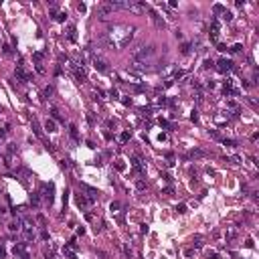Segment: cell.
Here are the masks:
<instances>
[{"mask_svg":"<svg viewBox=\"0 0 259 259\" xmlns=\"http://www.w3.org/2000/svg\"><path fill=\"white\" fill-rule=\"evenodd\" d=\"M130 136H132L130 132H124V134L120 136V140H122V142H128V140H130Z\"/></svg>","mask_w":259,"mask_h":259,"instance_id":"obj_30","label":"cell"},{"mask_svg":"<svg viewBox=\"0 0 259 259\" xmlns=\"http://www.w3.org/2000/svg\"><path fill=\"white\" fill-rule=\"evenodd\" d=\"M213 65H214L213 61H211V59H206V61H204V65H203V67H204V69H211V67H213Z\"/></svg>","mask_w":259,"mask_h":259,"instance_id":"obj_35","label":"cell"},{"mask_svg":"<svg viewBox=\"0 0 259 259\" xmlns=\"http://www.w3.org/2000/svg\"><path fill=\"white\" fill-rule=\"evenodd\" d=\"M12 253L18 259H28V251H26V245H24V243H16L14 249H12Z\"/></svg>","mask_w":259,"mask_h":259,"instance_id":"obj_4","label":"cell"},{"mask_svg":"<svg viewBox=\"0 0 259 259\" xmlns=\"http://www.w3.org/2000/svg\"><path fill=\"white\" fill-rule=\"evenodd\" d=\"M211 41L213 43L219 41V20H213V24H211Z\"/></svg>","mask_w":259,"mask_h":259,"instance_id":"obj_10","label":"cell"},{"mask_svg":"<svg viewBox=\"0 0 259 259\" xmlns=\"http://www.w3.org/2000/svg\"><path fill=\"white\" fill-rule=\"evenodd\" d=\"M136 186H138V190H144V188H146V182H144V180H138V182H136Z\"/></svg>","mask_w":259,"mask_h":259,"instance_id":"obj_31","label":"cell"},{"mask_svg":"<svg viewBox=\"0 0 259 259\" xmlns=\"http://www.w3.org/2000/svg\"><path fill=\"white\" fill-rule=\"evenodd\" d=\"M235 235H237L235 229H229V231H227V239H235Z\"/></svg>","mask_w":259,"mask_h":259,"instance_id":"obj_29","label":"cell"},{"mask_svg":"<svg viewBox=\"0 0 259 259\" xmlns=\"http://www.w3.org/2000/svg\"><path fill=\"white\" fill-rule=\"evenodd\" d=\"M51 115H53V117H55V120H59V122H63V117H61V113L57 112L55 107H53V109H51Z\"/></svg>","mask_w":259,"mask_h":259,"instance_id":"obj_28","label":"cell"},{"mask_svg":"<svg viewBox=\"0 0 259 259\" xmlns=\"http://www.w3.org/2000/svg\"><path fill=\"white\" fill-rule=\"evenodd\" d=\"M209 136H211V138H214V140H219V134H217L214 130H213V132H209Z\"/></svg>","mask_w":259,"mask_h":259,"instance_id":"obj_38","label":"cell"},{"mask_svg":"<svg viewBox=\"0 0 259 259\" xmlns=\"http://www.w3.org/2000/svg\"><path fill=\"white\" fill-rule=\"evenodd\" d=\"M81 190H83V192H87V194H83V196H85L87 201H91V203H93V201L97 198V194H99V192L95 190V188H91V186H87V184H81Z\"/></svg>","mask_w":259,"mask_h":259,"instance_id":"obj_7","label":"cell"},{"mask_svg":"<svg viewBox=\"0 0 259 259\" xmlns=\"http://www.w3.org/2000/svg\"><path fill=\"white\" fill-rule=\"evenodd\" d=\"M190 120H192V122H194V124L198 122V112H196V109H194V112L190 113Z\"/></svg>","mask_w":259,"mask_h":259,"instance_id":"obj_33","label":"cell"},{"mask_svg":"<svg viewBox=\"0 0 259 259\" xmlns=\"http://www.w3.org/2000/svg\"><path fill=\"white\" fill-rule=\"evenodd\" d=\"M55 20H57V23H65V20H67V14H65V12H57Z\"/></svg>","mask_w":259,"mask_h":259,"instance_id":"obj_16","label":"cell"},{"mask_svg":"<svg viewBox=\"0 0 259 259\" xmlns=\"http://www.w3.org/2000/svg\"><path fill=\"white\" fill-rule=\"evenodd\" d=\"M213 10H214V12H225V6H223V4H214Z\"/></svg>","mask_w":259,"mask_h":259,"instance_id":"obj_32","label":"cell"},{"mask_svg":"<svg viewBox=\"0 0 259 259\" xmlns=\"http://www.w3.org/2000/svg\"><path fill=\"white\" fill-rule=\"evenodd\" d=\"M148 12H150V16H152V20H154V24H156L158 28H166V20L158 14L156 10H152V8H148Z\"/></svg>","mask_w":259,"mask_h":259,"instance_id":"obj_5","label":"cell"},{"mask_svg":"<svg viewBox=\"0 0 259 259\" xmlns=\"http://www.w3.org/2000/svg\"><path fill=\"white\" fill-rule=\"evenodd\" d=\"M154 55H156V47L154 45H142L138 49H134V53H132L134 61H140V63H148V59H152Z\"/></svg>","mask_w":259,"mask_h":259,"instance_id":"obj_2","label":"cell"},{"mask_svg":"<svg viewBox=\"0 0 259 259\" xmlns=\"http://www.w3.org/2000/svg\"><path fill=\"white\" fill-rule=\"evenodd\" d=\"M201 156H204L203 150H192L190 152V158H201Z\"/></svg>","mask_w":259,"mask_h":259,"instance_id":"obj_26","label":"cell"},{"mask_svg":"<svg viewBox=\"0 0 259 259\" xmlns=\"http://www.w3.org/2000/svg\"><path fill=\"white\" fill-rule=\"evenodd\" d=\"M209 259H219V255H217L214 251H209Z\"/></svg>","mask_w":259,"mask_h":259,"instance_id":"obj_37","label":"cell"},{"mask_svg":"<svg viewBox=\"0 0 259 259\" xmlns=\"http://www.w3.org/2000/svg\"><path fill=\"white\" fill-rule=\"evenodd\" d=\"M132 168H134L136 174H142V172H144V166H142V162H140L138 158H132Z\"/></svg>","mask_w":259,"mask_h":259,"instance_id":"obj_12","label":"cell"},{"mask_svg":"<svg viewBox=\"0 0 259 259\" xmlns=\"http://www.w3.org/2000/svg\"><path fill=\"white\" fill-rule=\"evenodd\" d=\"M192 247H196V249H201V247H203V237H201V235L192 237Z\"/></svg>","mask_w":259,"mask_h":259,"instance_id":"obj_14","label":"cell"},{"mask_svg":"<svg viewBox=\"0 0 259 259\" xmlns=\"http://www.w3.org/2000/svg\"><path fill=\"white\" fill-rule=\"evenodd\" d=\"M113 166H115V170H120V172H124V170H125L124 160H115V164H113Z\"/></svg>","mask_w":259,"mask_h":259,"instance_id":"obj_19","label":"cell"},{"mask_svg":"<svg viewBox=\"0 0 259 259\" xmlns=\"http://www.w3.org/2000/svg\"><path fill=\"white\" fill-rule=\"evenodd\" d=\"M132 36H134V28L132 26H128V24H113L105 33V43H107V47H113V49H124V47L130 45Z\"/></svg>","mask_w":259,"mask_h":259,"instance_id":"obj_1","label":"cell"},{"mask_svg":"<svg viewBox=\"0 0 259 259\" xmlns=\"http://www.w3.org/2000/svg\"><path fill=\"white\" fill-rule=\"evenodd\" d=\"M67 36L71 39V41H75V26H73V24H69V28H67Z\"/></svg>","mask_w":259,"mask_h":259,"instance_id":"obj_18","label":"cell"},{"mask_svg":"<svg viewBox=\"0 0 259 259\" xmlns=\"http://www.w3.org/2000/svg\"><path fill=\"white\" fill-rule=\"evenodd\" d=\"M16 77L20 79V81H28V79H31V75H28V73L23 69V65H18V67H16Z\"/></svg>","mask_w":259,"mask_h":259,"instance_id":"obj_11","label":"cell"},{"mask_svg":"<svg viewBox=\"0 0 259 259\" xmlns=\"http://www.w3.org/2000/svg\"><path fill=\"white\" fill-rule=\"evenodd\" d=\"M20 225H23V221H14V223H10V227H8V229H10V231H18V229H20Z\"/></svg>","mask_w":259,"mask_h":259,"instance_id":"obj_21","label":"cell"},{"mask_svg":"<svg viewBox=\"0 0 259 259\" xmlns=\"http://www.w3.org/2000/svg\"><path fill=\"white\" fill-rule=\"evenodd\" d=\"M69 134H71L73 140H77V128H75V125H69Z\"/></svg>","mask_w":259,"mask_h":259,"instance_id":"obj_27","label":"cell"},{"mask_svg":"<svg viewBox=\"0 0 259 259\" xmlns=\"http://www.w3.org/2000/svg\"><path fill=\"white\" fill-rule=\"evenodd\" d=\"M180 51H182V55H188V53H190V43H184V45L180 47Z\"/></svg>","mask_w":259,"mask_h":259,"instance_id":"obj_22","label":"cell"},{"mask_svg":"<svg viewBox=\"0 0 259 259\" xmlns=\"http://www.w3.org/2000/svg\"><path fill=\"white\" fill-rule=\"evenodd\" d=\"M45 130H47V132H57L55 122H53V120H47V122H45Z\"/></svg>","mask_w":259,"mask_h":259,"instance_id":"obj_15","label":"cell"},{"mask_svg":"<svg viewBox=\"0 0 259 259\" xmlns=\"http://www.w3.org/2000/svg\"><path fill=\"white\" fill-rule=\"evenodd\" d=\"M6 130H8V128H0V138H4V136H6Z\"/></svg>","mask_w":259,"mask_h":259,"instance_id":"obj_39","label":"cell"},{"mask_svg":"<svg viewBox=\"0 0 259 259\" xmlns=\"http://www.w3.org/2000/svg\"><path fill=\"white\" fill-rule=\"evenodd\" d=\"M75 201H77V206H79V209H85V206H89V204H91V201H87L83 194H77V198H75Z\"/></svg>","mask_w":259,"mask_h":259,"instance_id":"obj_13","label":"cell"},{"mask_svg":"<svg viewBox=\"0 0 259 259\" xmlns=\"http://www.w3.org/2000/svg\"><path fill=\"white\" fill-rule=\"evenodd\" d=\"M53 192H55V184L53 182H49V184H43V196H45L49 204L53 203Z\"/></svg>","mask_w":259,"mask_h":259,"instance_id":"obj_6","label":"cell"},{"mask_svg":"<svg viewBox=\"0 0 259 259\" xmlns=\"http://www.w3.org/2000/svg\"><path fill=\"white\" fill-rule=\"evenodd\" d=\"M33 130H34V134L39 136V138H43V132H41V125L36 124V120H33Z\"/></svg>","mask_w":259,"mask_h":259,"instance_id":"obj_17","label":"cell"},{"mask_svg":"<svg viewBox=\"0 0 259 259\" xmlns=\"http://www.w3.org/2000/svg\"><path fill=\"white\" fill-rule=\"evenodd\" d=\"M113 10H115V6H113L112 0H109V2H101V4L97 6V12H99V16H101V18H105L107 14H112Z\"/></svg>","mask_w":259,"mask_h":259,"instance_id":"obj_3","label":"cell"},{"mask_svg":"<svg viewBox=\"0 0 259 259\" xmlns=\"http://www.w3.org/2000/svg\"><path fill=\"white\" fill-rule=\"evenodd\" d=\"M174 211H176L178 214H184V213H186V204H176V209H174Z\"/></svg>","mask_w":259,"mask_h":259,"instance_id":"obj_23","label":"cell"},{"mask_svg":"<svg viewBox=\"0 0 259 259\" xmlns=\"http://www.w3.org/2000/svg\"><path fill=\"white\" fill-rule=\"evenodd\" d=\"M221 18H223L225 23H231V20H233V14H231L229 10H225V12H223V16H221Z\"/></svg>","mask_w":259,"mask_h":259,"instance_id":"obj_20","label":"cell"},{"mask_svg":"<svg viewBox=\"0 0 259 259\" xmlns=\"http://www.w3.org/2000/svg\"><path fill=\"white\" fill-rule=\"evenodd\" d=\"M217 69H219L221 73H229V71L233 69V61H229V59H219V63H217Z\"/></svg>","mask_w":259,"mask_h":259,"instance_id":"obj_8","label":"cell"},{"mask_svg":"<svg viewBox=\"0 0 259 259\" xmlns=\"http://www.w3.org/2000/svg\"><path fill=\"white\" fill-rule=\"evenodd\" d=\"M93 67L97 69L99 73H105V71H107V63H105L103 59H99V57H95V59H93Z\"/></svg>","mask_w":259,"mask_h":259,"instance_id":"obj_9","label":"cell"},{"mask_svg":"<svg viewBox=\"0 0 259 259\" xmlns=\"http://www.w3.org/2000/svg\"><path fill=\"white\" fill-rule=\"evenodd\" d=\"M39 201H41V196H39V192H34L33 196H31V204H34V206H36V204H39Z\"/></svg>","mask_w":259,"mask_h":259,"instance_id":"obj_25","label":"cell"},{"mask_svg":"<svg viewBox=\"0 0 259 259\" xmlns=\"http://www.w3.org/2000/svg\"><path fill=\"white\" fill-rule=\"evenodd\" d=\"M223 144H225V146H231V148L237 146V142H235V140H223Z\"/></svg>","mask_w":259,"mask_h":259,"instance_id":"obj_34","label":"cell"},{"mask_svg":"<svg viewBox=\"0 0 259 259\" xmlns=\"http://www.w3.org/2000/svg\"><path fill=\"white\" fill-rule=\"evenodd\" d=\"M109 209H112V211H117V209H120V203H112V204H109Z\"/></svg>","mask_w":259,"mask_h":259,"instance_id":"obj_36","label":"cell"},{"mask_svg":"<svg viewBox=\"0 0 259 259\" xmlns=\"http://www.w3.org/2000/svg\"><path fill=\"white\" fill-rule=\"evenodd\" d=\"M241 51H243V45H241V43H237V45L231 47V53H241Z\"/></svg>","mask_w":259,"mask_h":259,"instance_id":"obj_24","label":"cell"}]
</instances>
